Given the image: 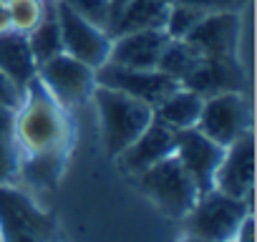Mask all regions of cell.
I'll return each mask as SVG.
<instances>
[{
    "mask_svg": "<svg viewBox=\"0 0 257 242\" xmlns=\"http://www.w3.org/2000/svg\"><path fill=\"white\" fill-rule=\"evenodd\" d=\"M174 157L179 159L184 172L192 177L199 197L214 189V174H217V167L224 157V147L214 144L197 127H192V129L177 132Z\"/></svg>",
    "mask_w": 257,
    "mask_h": 242,
    "instance_id": "11",
    "label": "cell"
},
{
    "mask_svg": "<svg viewBox=\"0 0 257 242\" xmlns=\"http://www.w3.org/2000/svg\"><path fill=\"white\" fill-rule=\"evenodd\" d=\"M96 83L121 91L132 98H139L144 103H149L152 108H157L172 91L179 88V83L169 76H164L162 71L152 68V71H142V68H123V66H113V63H103L101 68H96Z\"/></svg>",
    "mask_w": 257,
    "mask_h": 242,
    "instance_id": "9",
    "label": "cell"
},
{
    "mask_svg": "<svg viewBox=\"0 0 257 242\" xmlns=\"http://www.w3.org/2000/svg\"><path fill=\"white\" fill-rule=\"evenodd\" d=\"M91 101L98 108L101 118V137L106 144V152L111 157H118L128 144L152 124L154 108L139 98H132L121 91L106 88V86H93Z\"/></svg>",
    "mask_w": 257,
    "mask_h": 242,
    "instance_id": "2",
    "label": "cell"
},
{
    "mask_svg": "<svg viewBox=\"0 0 257 242\" xmlns=\"http://www.w3.org/2000/svg\"><path fill=\"white\" fill-rule=\"evenodd\" d=\"M254 187V139L252 132L224 147V157L214 174V189L237 199H244Z\"/></svg>",
    "mask_w": 257,
    "mask_h": 242,
    "instance_id": "12",
    "label": "cell"
},
{
    "mask_svg": "<svg viewBox=\"0 0 257 242\" xmlns=\"http://www.w3.org/2000/svg\"><path fill=\"white\" fill-rule=\"evenodd\" d=\"M202 16L204 13L197 11V8H189V6H182V3H172L167 23H164V33L172 41H184L192 33V28L202 21Z\"/></svg>",
    "mask_w": 257,
    "mask_h": 242,
    "instance_id": "21",
    "label": "cell"
},
{
    "mask_svg": "<svg viewBox=\"0 0 257 242\" xmlns=\"http://www.w3.org/2000/svg\"><path fill=\"white\" fill-rule=\"evenodd\" d=\"M174 149H177V132L169 129L167 124H162L159 118H152V124L134 139V144H128L118 154V162L128 174L139 177L157 162L172 157Z\"/></svg>",
    "mask_w": 257,
    "mask_h": 242,
    "instance_id": "13",
    "label": "cell"
},
{
    "mask_svg": "<svg viewBox=\"0 0 257 242\" xmlns=\"http://www.w3.org/2000/svg\"><path fill=\"white\" fill-rule=\"evenodd\" d=\"M11 28L18 33H28L43 16V0H8Z\"/></svg>",
    "mask_w": 257,
    "mask_h": 242,
    "instance_id": "22",
    "label": "cell"
},
{
    "mask_svg": "<svg viewBox=\"0 0 257 242\" xmlns=\"http://www.w3.org/2000/svg\"><path fill=\"white\" fill-rule=\"evenodd\" d=\"M11 31V13H8V0H0V33Z\"/></svg>",
    "mask_w": 257,
    "mask_h": 242,
    "instance_id": "29",
    "label": "cell"
},
{
    "mask_svg": "<svg viewBox=\"0 0 257 242\" xmlns=\"http://www.w3.org/2000/svg\"><path fill=\"white\" fill-rule=\"evenodd\" d=\"M0 242H56V222L28 194L0 184Z\"/></svg>",
    "mask_w": 257,
    "mask_h": 242,
    "instance_id": "4",
    "label": "cell"
},
{
    "mask_svg": "<svg viewBox=\"0 0 257 242\" xmlns=\"http://www.w3.org/2000/svg\"><path fill=\"white\" fill-rule=\"evenodd\" d=\"M169 3H182V6L197 8L202 13H222V11L239 13L247 6V0H169Z\"/></svg>",
    "mask_w": 257,
    "mask_h": 242,
    "instance_id": "25",
    "label": "cell"
},
{
    "mask_svg": "<svg viewBox=\"0 0 257 242\" xmlns=\"http://www.w3.org/2000/svg\"><path fill=\"white\" fill-rule=\"evenodd\" d=\"M197 129L219 147H229L249 132V108L242 91H227L204 98Z\"/></svg>",
    "mask_w": 257,
    "mask_h": 242,
    "instance_id": "6",
    "label": "cell"
},
{
    "mask_svg": "<svg viewBox=\"0 0 257 242\" xmlns=\"http://www.w3.org/2000/svg\"><path fill=\"white\" fill-rule=\"evenodd\" d=\"M182 86L199 93L202 98L227 91H242L244 71L239 66V58H202Z\"/></svg>",
    "mask_w": 257,
    "mask_h": 242,
    "instance_id": "16",
    "label": "cell"
},
{
    "mask_svg": "<svg viewBox=\"0 0 257 242\" xmlns=\"http://www.w3.org/2000/svg\"><path fill=\"white\" fill-rule=\"evenodd\" d=\"M63 3L76 11L81 18H86L88 23L108 31L111 23V0H63Z\"/></svg>",
    "mask_w": 257,
    "mask_h": 242,
    "instance_id": "23",
    "label": "cell"
},
{
    "mask_svg": "<svg viewBox=\"0 0 257 242\" xmlns=\"http://www.w3.org/2000/svg\"><path fill=\"white\" fill-rule=\"evenodd\" d=\"M202 103L204 98L184 86H179L177 91H172L157 108H154V118H159L162 124H167L174 132L182 129H192L197 127L199 113H202Z\"/></svg>",
    "mask_w": 257,
    "mask_h": 242,
    "instance_id": "18",
    "label": "cell"
},
{
    "mask_svg": "<svg viewBox=\"0 0 257 242\" xmlns=\"http://www.w3.org/2000/svg\"><path fill=\"white\" fill-rule=\"evenodd\" d=\"M58 23H61V41H63V53L71 58L91 66L93 71L101 68L108 61L111 51V36L81 18L76 11H71L63 0H58Z\"/></svg>",
    "mask_w": 257,
    "mask_h": 242,
    "instance_id": "8",
    "label": "cell"
},
{
    "mask_svg": "<svg viewBox=\"0 0 257 242\" xmlns=\"http://www.w3.org/2000/svg\"><path fill=\"white\" fill-rule=\"evenodd\" d=\"M227 242H234V239H227Z\"/></svg>",
    "mask_w": 257,
    "mask_h": 242,
    "instance_id": "31",
    "label": "cell"
},
{
    "mask_svg": "<svg viewBox=\"0 0 257 242\" xmlns=\"http://www.w3.org/2000/svg\"><path fill=\"white\" fill-rule=\"evenodd\" d=\"M16 147L21 157V174L41 187H53L63 172L71 124L66 108L33 76L23 88V101L16 108Z\"/></svg>",
    "mask_w": 257,
    "mask_h": 242,
    "instance_id": "1",
    "label": "cell"
},
{
    "mask_svg": "<svg viewBox=\"0 0 257 242\" xmlns=\"http://www.w3.org/2000/svg\"><path fill=\"white\" fill-rule=\"evenodd\" d=\"M0 71L21 88H26V83L36 76L38 63L31 53L26 33H18L13 28L0 33Z\"/></svg>",
    "mask_w": 257,
    "mask_h": 242,
    "instance_id": "17",
    "label": "cell"
},
{
    "mask_svg": "<svg viewBox=\"0 0 257 242\" xmlns=\"http://www.w3.org/2000/svg\"><path fill=\"white\" fill-rule=\"evenodd\" d=\"M23 101V88L16 86L3 71H0V106H11V108H18Z\"/></svg>",
    "mask_w": 257,
    "mask_h": 242,
    "instance_id": "26",
    "label": "cell"
},
{
    "mask_svg": "<svg viewBox=\"0 0 257 242\" xmlns=\"http://www.w3.org/2000/svg\"><path fill=\"white\" fill-rule=\"evenodd\" d=\"M16 174H21V157L16 139L0 142V184H11Z\"/></svg>",
    "mask_w": 257,
    "mask_h": 242,
    "instance_id": "24",
    "label": "cell"
},
{
    "mask_svg": "<svg viewBox=\"0 0 257 242\" xmlns=\"http://www.w3.org/2000/svg\"><path fill=\"white\" fill-rule=\"evenodd\" d=\"M36 76L41 78V83L51 91V96L63 108L91 101V93L96 86V71L91 66L71 58L68 53H58L51 61L41 63Z\"/></svg>",
    "mask_w": 257,
    "mask_h": 242,
    "instance_id": "7",
    "label": "cell"
},
{
    "mask_svg": "<svg viewBox=\"0 0 257 242\" xmlns=\"http://www.w3.org/2000/svg\"><path fill=\"white\" fill-rule=\"evenodd\" d=\"M31 53L36 63H46L53 56L63 53V41H61V23H58V0H43V16L36 23L33 31L26 33Z\"/></svg>",
    "mask_w": 257,
    "mask_h": 242,
    "instance_id": "19",
    "label": "cell"
},
{
    "mask_svg": "<svg viewBox=\"0 0 257 242\" xmlns=\"http://www.w3.org/2000/svg\"><path fill=\"white\" fill-rule=\"evenodd\" d=\"M242 38V16L234 11L204 13L184 38L202 58H237Z\"/></svg>",
    "mask_w": 257,
    "mask_h": 242,
    "instance_id": "10",
    "label": "cell"
},
{
    "mask_svg": "<svg viewBox=\"0 0 257 242\" xmlns=\"http://www.w3.org/2000/svg\"><path fill=\"white\" fill-rule=\"evenodd\" d=\"M202 56L187 43V41H172L167 43V48L162 51V58L157 63V71H162L164 76L174 78L179 86L189 78V73L199 66Z\"/></svg>",
    "mask_w": 257,
    "mask_h": 242,
    "instance_id": "20",
    "label": "cell"
},
{
    "mask_svg": "<svg viewBox=\"0 0 257 242\" xmlns=\"http://www.w3.org/2000/svg\"><path fill=\"white\" fill-rule=\"evenodd\" d=\"M16 134V108L0 106V142H11Z\"/></svg>",
    "mask_w": 257,
    "mask_h": 242,
    "instance_id": "27",
    "label": "cell"
},
{
    "mask_svg": "<svg viewBox=\"0 0 257 242\" xmlns=\"http://www.w3.org/2000/svg\"><path fill=\"white\" fill-rule=\"evenodd\" d=\"M234 242H254V217L252 214H247L242 219V224L234 234Z\"/></svg>",
    "mask_w": 257,
    "mask_h": 242,
    "instance_id": "28",
    "label": "cell"
},
{
    "mask_svg": "<svg viewBox=\"0 0 257 242\" xmlns=\"http://www.w3.org/2000/svg\"><path fill=\"white\" fill-rule=\"evenodd\" d=\"M167 43H169V36L164 31H132V33L116 36L111 38L108 63L123 66V68L152 71L157 68Z\"/></svg>",
    "mask_w": 257,
    "mask_h": 242,
    "instance_id": "14",
    "label": "cell"
},
{
    "mask_svg": "<svg viewBox=\"0 0 257 242\" xmlns=\"http://www.w3.org/2000/svg\"><path fill=\"white\" fill-rule=\"evenodd\" d=\"M172 3L169 0H111L108 36H123L132 31H164Z\"/></svg>",
    "mask_w": 257,
    "mask_h": 242,
    "instance_id": "15",
    "label": "cell"
},
{
    "mask_svg": "<svg viewBox=\"0 0 257 242\" xmlns=\"http://www.w3.org/2000/svg\"><path fill=\"white\" fill-rule=\"evenodd\" d=\"M139 187L142 192L169 217L182 219L199 199V192L192 182V177L184 172L179 159L172 154L147 172L139 174Z\"/></svg>",
    "mask_w": 257,
    "mask_h": 242,
    "instance_id": "5",
    "label": "cell"
},
{
    "mask_svg": "<svg viewBox=\"0 0 257 242\" xmlns=\"http://www.w3.org/2000/svg\"><path fill=\"white\" fill-rule=\"evenodd\" d=\"M179 242H204V239H199V237H194V234H184Z\"/></svg>",
    "mask_w": 257,
    "mask_h": 242,
    "instance_id": "30",
    "label": "cell"
},
{
    "mask_svg": "<svg viewBox=\"0 0 257 242\" xmlns=\"http://www.w3.org/2000/svg\"><path fill=\"white\" fill-rule=\"evenodd\" d=\"M247 214H252V207L244 199L212 189L202 194L197 204L182 219H184L187 234H194L204 242H227V239H234Z\"/></svg>",
    "mask_w": 257,
    "mask_h": 242,
    "instance_id": "3",
    "label": "cell"
}]
</instances>
